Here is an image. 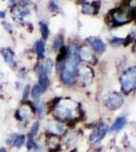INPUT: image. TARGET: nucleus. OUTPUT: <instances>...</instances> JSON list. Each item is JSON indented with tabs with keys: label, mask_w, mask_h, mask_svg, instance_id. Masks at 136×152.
<instances>
[{
	"label": "nucleus",
	"mask_w": 136,
	"mask_h": 152,
	"mask_svg": "<svg viewBox=\"0 0 136 152\" xmlns=\"http://www.w3.org/2000/svg\"><path fill=\"white\" fill-rule=\"evenodd\" d=\"M79 51L76 45H71L67 51L64 69L61 71L60 77L64 84L72 85L77 78V67L79 64Z\"/></svg>",
	"instance_id": "1"
},
{
	"label": "nucleus",
	"mask_w": 136,
	"mask_h": 152,
	"mask_svg": "<svg viewBox=\"0 0 136 152\" xmlns=\"http://www.w3.org/2000/svg\"><path fill=\"white\" fill-rule=\"evenodd\" d=\"M121 85L125 94H128L136 87V67L129 68L125 71L121 77Z\"/></svg>",
	"instance_id": "2"
},
{
	"label": "nucleus",
	"mask_w": 136,
	"mask_h": 152,
	"mask_svg": "<svg viewBox=\"0 0 136 152\" xmlns=\"http://www.w3.org/2000/svg\"><path fill=\"white\" fill-rule=\"evenodd\" d=\"M72 102L70 100H62L58 104V107L55 109V115L59 119H69L73 116L74 107H72Z\"/></svg>",
	"instance_id": "3"
},
{
	"label": "nucleus",
	"mask_w": 136,
	"mask_h": 152,
	"mask_svg": "<svg viewBox=\"0 0 136 152\" xmlns=\"http://www.w3.org/2000/svg\"><path fill=\"white\" fill-rule=\"evenodd\" d=\"M35 114L34 107H33V104L29 102H23L21 104V107L15 111V114H14V117H15L16 120L21 122H26L29 120L31 118H33Z\"/></svg>",
	"instance_id": "4"
},
{
	"label": "nucleus",
	"mask_w": 136,
	"mask_h": 152,
	"mask_svg": "<svg viewBox=\"0 0 136 152\" xmlns=\"http://www.w3.org/2000/svg\"><path fill=\"white\" fill-rule=\"evenodd\" d=\"M123 96L118 92H113L109 95V97L106 99V107L109 110H116L120 107L123 104Z\"/></svg>",
	"instance_id": "5"
},
{
	"label": "nucleus",
	"mask_w": 136,
	"mask_h": 152,
	"mask_svg": "<svg viewBox=\"0 0 136 152\" xmlns=\"http://www.w3.org/2000/svg\"><path fill=\"white\" fill-rule=\"evenodd\" d=\"M0 53H1L2 57H3L5 63H7L9 66L13 67L16 64L15 61V54H14L13 51L11 50L10 48H2L0 50Z\"/></svg>",
	"instance_id": "6"
},
{
	"label": "nucleus",
	"mask_w": 136,
	"mask_h": 152,
	"mask_svg": "<svg viewBox=\"0 0 136 152\" xmlns=\"http://www.w3.org/2000/svg\"><path fill=\"white\" fill-rule=\"evenodd\" d=\"M87 42L90 43L91 48H93L96 53L102 54V53L105 52L106 46H105L104 42L101 40V39L96 38V37H90V38L87 39Z\"/></svg>",
	"instance_id": "7"
},
{
	"label": "nucleus",
	"mask_w": 136,
	"mask_h": 152,
	"mask_svg": "<svg viewBox=\"0 0 136 152\" xmlns=\"http://www.w3.org/2000/svg\"><path fill=\"white\" fill-rule=\"evenodd\" d=\"M37 73H38V78H39V84L43 85V86L47 87L49 82V75L47 73V71L44 68L43 64H40L37 68Z\"/></svg>",
	"instance_id": "8"
},
{
	"label": "nucleus",
	"mask_w": 136,
	"mask_h": 152,
	"mask_svg": "<svg viewBox=\"0 0 136 152\" xmlns=\"http://www.w3.org/2000/svg\"><path fill=\"white\" fill-rule=\"evenodd\" d=\"M48 129L49 132L52 135H56V134H61L62 132H64V126L62 124H60L57 121H51L48 124Z\"/></svg>",
	"instance_id": "9"
},
{
	"label": "nucleus",
	"mask_w": 136,
	"mask_h": 152,
	"mask_svg": "<svg viewBox=\"0 0 136 152\" xmlns=\"http://www.w3.org/2000/svg\"><path fill=\"white\" fill-rule=\"evenodd\" d=\"M34 50H35V52H36L37 56H38L40 59L45 58L46 47H45V43H44V41H42V40L37 41L34 45Z\"/></svg>",
	"instance_id": "10"
},
{
	"label": "nucleus",
	"mask_w": 136,
	"mask_h": 152,
	"mask_svg": "<svg viewBox=\"0 0 136 152\" xmlns=\"http://www.w3.org/2000/svg\"><path fill=\"white\" fill-rule=\"evenodd\" d=\"M46 88L47 87L43 86V85H41V84H39V83H38V84L34 85L33 88L31 89V95L33 96V99L38 100L41 97V95L45 92Z\"/></svg>",
	"instance_id": "11"
},
{
	"label": "nucleus",
	"mask_w": 136,
	"mask_h": 152,
	"mask_svg": "<svg viewBox=\"0 0 136 152\" xmlns=\"http://www.w3.org/2000/svg\"><path fill=\"white\" fill-rule=\"evenodd\" d=\"M33 107H34L35 113L38 115L40 119H42V118L45 116V109H44V105H43V104H41L39 100H36V102H33Z\"/></svg>",
	"instance_id": "12"
},
{
	"label": "nucleus",
	"mask_w": 136,
	"mask_h": 152,
	"mask_svg": "<svg viewBox=\"0 0 136 152\" xmlns=\"http://www.w3.org/2000/svg\"><path fill=\"white\" fill-rule=\"evenodd\" d=\"M24 143H26V136L24 134H16L12 146H14L16 149H21L24 145Z\"/></svg>",
	"instance_id": "13"
},
{
	"label": "nucleus",
	"mask_w": 136,
	"mask_h": 152,
	"mask_svg": "<svg viewBox=\"0 0 136 152\" xmlns=\"http://www.w3.org/2000/svg\"><path fill=\"white\" fill-rule=\"evenodd\" d=\"M126 122H127V120H126L125 117H121L119 119H117L112 126V128H111V131H119V130H121L125 126Z\"/></svg>",
	"instance_id": "14"
},
{
	"label": "nucleus",
	"mask_w": 136,
	"mask_h": 152,
	"mask_svg": "<svg viewBox=\"0 0 136 152\" xmlns=\"http://www.w3.org/2000/svg\"><path fill=\"white\" fill-rule=\"evenodd\" d=\"M114 18H115L116 21H119V23H126V21L129 20L128 13L127 12H123V11H117L114 14Z\"/></svg>",
	"instance_id": "15"
},
{
	"label": "nucleus",
	"mask_w": 136,
	"mask_h": 152,
	"mask_svg": "<svg viewBox=\"0 0 136 152\" xmlns=\"http://www.w3.org/2000/svg\"><path fill=\"white\" fill-rule=\"evenodd\" d=\"M108 129H109V127H108V125H107V124L103 123L102 125H101V126H100V129H99V131L96 132L98 134H96V141H100L101 139H103L104 137H105L106 133H107Z\"/></svg>",
	"instance_id": "16"
},
{
	"label": "nucleus",
	"mask_w": 136,
	"mask_h": 152,
	"mask_svg": "<svg viewBox=\"0 0 136 152\" xmlns=\"http://www.w3.org/2000/svg\"><path fill=\"white\" fill-rule=\"evenodd\" d=\"M79 58L83 59L85 61H90L91 60V58H93V55H91V53L90 52V50L86 47H85L79 51Z\"/></svg>",
	"instance_id": "17"
},
{
	"label": "nucleus",
	"mask_w": 136,
	"mask_h": 152,
	"mask_svg": "<svg viewBox=\"0 0 136 152\" xmlns=\"http://www.w3.org/2000/svg\"><path fill=\"white\" fill-rule=\"evenodd\" d=\"M26 149H28L29 151L35 150V149L38 147V146H37L36 141H35L34 136H33V135H31V134H29V136H28V140H26Z\"/></svg>",
	"instance_id": "18"
},
{
	"label": "nucleus",
	"mask_w": 136,
	"mask_h": 152,
	"mask_svg": "<svg viewBox=\"0 0 136 152\" xmlns=\"http://www.w3.org/2000/svg\"><path fill=\"white\" fill-rule=\"evenodd\" d=\"M40 31H41V35L43 37L44 40L48 39L49 37V28L47 26V23H45L44 21H41L40 23Z\"/></svg>",
	"instance_id": "19"
},
{
	"label": "nucleus",
	"mask_w": 136,
	"mask_h": 152,
	"mask_svg": "<svg viewBox=\"0 0 136 152\" xmlns=\"http://www.w3.org/2000/svg\"><path fill=\"white\" fill-rule=\"evenodd\" d=\"M53 47L56 51H60L63 48V38L62 36H58L54 41Z\"/></svg>",
	"instance_id": "20"
},
{
	"label": "nucleus",
	"mask_w": 136,
	"mask_h": 152,
	"mask_svg": "<svg viewBox=\"0 0 136 152\" xmlns=\"http://www.w3.org/2000/svg\"><path fill=\"white\" fill-rule=\"evenodd\" d=\"M31 85L29 84H26V86L24 87V90H23V102H28V99L31 94Z\"/></svg>",
	"instance_id": "21"
},
{
	"label": "nucleus",
	"mask_w": 136,
	"mask_h": 152,
	"mask_svg": "<svg viewBox=\"0 0 136 152\" xmlns=\"http://www.w3.org/2000/svg\"><path fill=\"white\" fill-rule=\"evenodd\" d=\"M15 136H16V134H14V133H10V134H8L6 136V138H5V144L7 146H12L13 145V142H14V139H15Z\"/></svg>",
	"instance_id": "22"
},
{
	"label": "nucleus",
	"mask_w": 136,
	"mask_h": 152,
	"mask_svg": "<svg viewBox=\"0 0 136 152\" xmlns=\"http://www.w3.org/2000/svg\"><path fill=\"white\" fill-rule=\"evenodd\" d=\"M39 130H40V123L37 121V122H35V123H33V125H32L31 133H29V134L33 135V136H36V135L39 133Z\"/></svg>",
	"instance_id": "23"
},
{
	"label": "nucleus",
	"mask_w": 136,
	"mask_h": 152,
	"mask_svg": "<svg viewBox=\"0 0 136 152\" xmlns=\"http://www.w3.org/2000/svg\"><path fill=\"white\" fill-rule=\"evenodd\" d=\"M44 68H45V70L47 71V73H48V75L50 74L52 72V68H53V63H52V61L50 59H48V60H46V62L44 63Z\"/></svg>",
	"instance_id": "24"
},
{
	"label": "nucleus",
	"mask_w": 136,
	"mask_h": 152,
	"mask_svg": "<svg viewBox=\"0 0 136 152\" xmlns=\"http://www.w3.org/2000/svg\"><path fill=\"white\" fill-rule=\"evenodd\" d=\"M2 26H3V28H5L6 31H8L9 34L12 33V26L10 23H8V21H2Z\"/></svg>",
	"instance_id": "25"
},
{
	"label": "nucleus",
	"mask_w": 136,
	"mask_h": 152,
	"mask_svg": "<svg viewBox=\"0 0 136 152\" xmlns=\"http://www.w3.org/2000/svg\"><path fill=\"white\" fill-rule=\"evenodd\" d=\"M49 7H50V9L53 12H56L59 10V5L56 1H51L50 3H49Z\"/></svg>",
	"instance_id": "26"
},
{
	"label": "nucleus",
	"mask_w": 136,
	"mask_h": 152,
	"mask_svg": "<svg viewBox=\"0 0 136 152\" xmlns=\"http://www.w3.org/2000/svg\"><path fill=\"white\" fill-rule=\"evenodd\" d=\"M5 18H6V12L4 10H1V11H0V18L4 19Z\"/></svg>",
	"instance_id": "27"
},
{
	"label": "nucleus",
	"mask_w": 136,
	"mask_h": 152,
	"mask_svg": "<svg viewBox=\"0 0 136 152\" xmlns=\"http://www.w3.org/2000/svg\"><path fill=\"white\" fill-rule=\"evenodd\" d=\"M0 152H7L5 148H0Z\"/></svg>",
	"instance_id": "28"
},
{
	"label": "nucleus",
	"mask_w": 136,
	"mask_h": 152,
	"mask_svg": "<svg viewBox=\"0 0 136 152\" xmlns=\"http://www.w3.org/2000/svg\"><path fill=\"white\" fill-rule=\"evenodd\" d=\"M1 96H2V90L0 89V97H1Z\"/></svg>",
	"instance_id": "29"
}]
</instances>
